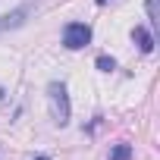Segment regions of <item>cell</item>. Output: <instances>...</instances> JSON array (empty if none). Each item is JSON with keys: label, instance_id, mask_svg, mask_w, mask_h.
Returning <instances> with one entry per match:
<instances>
[{"label": "cell", "instance_id": "7", "mask_svg": "<svg viewBox=\"0 0 160 160\" xmlns=\"http://www.w3.org/2000/svg\"><path fill=\"white\" fill-rule=\"evenodd\" d=\"M148 16H151V22L157 25V0H148Z\"/></svg>", "mask_w": 160, "mask_h": 160}, {"label": "cell", "instance_id": "2", "mask_svg": "<svg viewBox=\"0 0 160 160\" xmlns=\"http://www.w3.org/2000/svg\"><path fill=\"white\" fill-rule=\"evenodd\" d=\"M91 44V25H85V22H69L66 28H63V47L66 50H82V47H88Z\"/></svg>", "mask_w": 160, "mask_h": 160}, {"label": "cell", "instance_id": "4", "mask_svg": "<svg viewBox=\"0 0 160 160\" xmlns=\"http://www.w3.org/2000/svg\"><path fill=\"white\" fill-rule=\"evenodd\" d=\"M25 13H28V7H19V10H16V13H10V16H0V32H3V28H13V25H19Z\"/></svg>", "mask_w": 160, "mask_h": 160}, {"label": "cell", "instance_id": "6", "mask_svg": "<svg viewBox=\"0 0 160 160\" xmlns=\"http://www.w3.org/2000/svg\"><path fill=\"white\" fill-rule=\"evenodd\" d=\"M98 69H101V72H113V69H116V60L107 57V53H101V57H98Z\"/></svg>", "mask_w": 160, "mask_h": 160}, {"label": "cell", "instance_id": "5", "mask_svg": "<svg viewBox=\"0 0 160 160\" xmlns=\"http://www.w3.org/2000/svg\"><path fill=\"white\" fill-rule=\"evenodd\" d=\"M110 160H132V144H129V141H119V144H113V151H110Z\"/></svg>", "mask_w": 160, "mask_h": 160}, {"label": "cell", "instance_id": "3", "mask_svg": "<svg viewBox=\"0 0 160 160\" xmlns=\"http://www.w3.org/2000/svg\"><path fill=\"white\" fill-rule=\"evenodd\" d=\"M132 41L138 44L141 53H154V35H151L144 25H135V28H132Z\"/></svg>", "mask_w": 160, "mask_h": 160}, {"label": "cell", "instance_id": "1", "mask_svg": "<svg viewBox=\"0 0 160 160\" xmlns=\"http://www.w3.org/2000/svg\"><path fill=\"white\" fill-rule=\"evenodd\" d=\"M47 107H50V119L57 126H69L72 104H69V91H66L63 82H50L47 85Z\"/></svg>", "mask_w": 160, "mask_h": 160}, {"label": "cell", "instance_id": "9", "mask_svg": "<svg viewBox=\"0 0 160 160\" xmlns=\"http://www.w3.org/2000/svg\"><path fill=\"white\" fill-rule=\"evenodd\" d=\"M98 3H107V0H98Z\"/></svg>", "mask_w": 160, "mask_h": 160}, {"label": "cell", "instance_id": "8", "mask_svg": "<svg viewBox=\"0 0 160 160\" xmlns=\"http://www.w3.org/2000/svg\"><path fill=\"white\" fill-rule=\"evenodd\" d=\"M35 160H50V157H35Z\"/></svg>", "mask_w": 160, "mask_h": 160}]
</instances>
